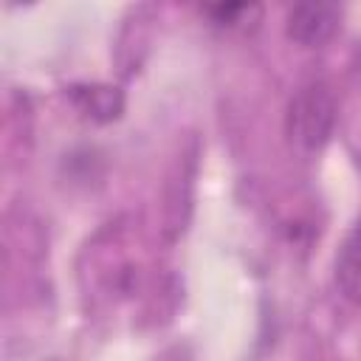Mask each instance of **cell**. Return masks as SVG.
<instances>
[{
    "label": "cell",
    "mask_w": 361,
    "mask_h": 361,
    "mask_svg": "<svg viewBox=\"0 0 361 361\" xmlns=\"http://www.w3.org/2000/svg\"><path fill=\"white\" fill-rule=\"evenodd\" d=\"M336 127V96L327 85L313 82L296 90L285 113V133L302 149H322Z\"/></svg>",
    "instance_id": "obj_1"
},
{
    "label": "cell",
    "mask_w": 361,
    "mask_h": 361,
    "mask_svg": "<svg viewBox=\"0 0 361 361\" xmlns=\"http://www.w3.org/2000/svg\"><path fill=\"white\" fill-rule=\"evenodd\" d=\"M73 102L93 118H116L121 110V96L116 87H73Z\"/></svg>",
    "instance_id": "obj_4"
},
{
    "label": "cell",
    "mask_w": 361,
    "mask_h": 361,
    "mask_svg": "<svg viewBox=\"0 0 361 361\" xmlns=\"http://www.w3.org/2000/svg\"><path fill=\"white\" fill-rule=\"evenodd\" d=\"M206 11L220 25H237L240 23V14H248V11H257V8L254 6H245V3H226V6L220 3V6H209Z\"/></svg>",
    "instance_id": "obj_5"
},
{
    "label": "cell",
    "mask_w": 361,
    "mask_h": 361,
    "mask_svg": "<svg viewBox=\"0 0 361 361\" xmlns=\"http://www.w3.org/2000/svg\"><path fill=\"white\" fill-rule=\"evenodd\" d=\"M338 8L327 6V3H305V6H293L288 11V37L313 48L322 45L324 39L333 37L336 25H338Z\"/></svg>",
    "instance_id": "obj_2"
},
{
    "label": "cell",
    "mask_w": 361,
    "mask_h": 361,
    "mask_svg": "<svg viewBox=\"0 0 361 361\" xmlns=\"http://www.w3.org/2000/svg\"><path fill=\"white\" fill-rule=\"evenodd\" d=\"M336 285L341 296L361 307V217L347 231L336 254Z\"/></svg>",
    "instance_id": "obj_3"
}]
</instances>
